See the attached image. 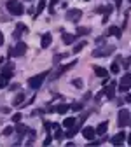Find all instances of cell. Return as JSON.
<instances>
[{"label": "cell", "instance_id": "1", "mask_svg": "<svg viewBox=\"0 0 131 147\" xmlns=\"http://www.w3.org/2000/svg\"><path fill=\"white\" fill-rule=\"evenodd\" d=\"M5 9L12 16H23L25 14V7H23V4L19 2V0H7V2H5Z\"/></svg>", "mask_w": 131, "mask_h": 147}, {"label": "cell", "instance_id": "2", "mask_svg": "<svg viewBox=\"0 0 131 147\" xmlns=\"http://www.w3.org/2000/svg\"><path fill=\"white\" fill-rule=\"evenodd\" d=\"M47 76H49V70H44L42 74H37V76L30 77V79H28V88H32V89H39V88L44 84V81H46Z\"/></svg>", "mask_w": 131, "mask_h": 147}, {"label": "cell", "instance_id": "3", "mask_svg": "<svg viewBox=\"0 0 131 147\" xmlns=\"http://www.w3.org/2000/svg\"><path fill=\"white\" fill-rule=\"evenodd\" d=\"M28 46L23 42V40H17L16 46H12L9 49V58H17V56H25V53H26Z\"/></svg>", "mask_w": 131, "mask_h": 147}, {"label": "cell", "instance_id": "4", "mask_svg": "<svg viewBox=\"0 0 131 147\" xmlns=\"http://www.w3.org/2000/svg\"><path fill=\"white\" fill-rule=\"evenodd\" d=\"M116 51L114 46H96V49L93 51V58H103V56H110L112 53Z\"/></svg>", "mask_w": 131, "mask_h": 147}, {"label": "cell", "instance_id": "5", "mask_svg": "<svg viewBox=\"0 0 131 147\" xmlns=\"http://www.w3.org/2000/svg\"><path fill=\"white\" fill-rule=\"evenodd\" d=\"M129 117H131V114H129L128 109H119V112H117V124H119V128L128 126Z\"/></svg>", "mask_w": 131, "mask_h": 147}, {"label": "cell", "instance_id": "6", "mask_svg": "<svg viewBox=\"0 0 131 147\" xmlns=\"http://www.w3.org/2000/svg\"><path fill=\"white\" fill-rule=\"evenodd\" d=\"M129 88H131V74H124L121 82H119V86H117V89L121 91V93H128Z\"/></svg>", "mask_w": 131, "mask_h": 147}, {"label": "cell", "instance_id": "7", "mask_svg": "<svg viewBox=\"0 0 131 147\" xmlns=\"http://www.w3.org/2000/svg\"><path fill=\"white\" fill-rule=\"evenodd\" d=\"M81 18H82V11L81 9H70V11H67V20L72 21V23H79Z\"/></svg>", "mask_w": 131, "mask_h": 147}, {"label": "cell", "instance_id": "8", "mask_svg": "<svg viewBox=\"0 0 131 147\" xmlns=\"http://www.w3.org/2000/svg\"><path fill=\"white\" fill-rule=\"evenodd\" d=\"M75 63H77V60H72L70 63H67V65H63V67H60V68H58V72H54V74H52V79H58V77L61 76V74H65L67 70H70V68H73V67H75Z\"/></svg>", "mask_w": 131, "mask_h": 147}, {"label": "cell", "instance_id": "9", "mask_svg": "<svg viewBox=\"0 0 131 147\" xmlns=\"http://www.w3.org/2000/svg\"><path fill=\"white\" fill-rule=\"evenodd\" d=\"M126 142V133L124 131H119V133H116L114 137L110 138V144L112 145H122Z\"/></svg>", "mask_w": 131, "mask_h": 147}, {"label": "cell", "instance_id": "10", "mask_svg": "<svg viewBox=\"0 0 131 147\" xmlns=\"http://www.w3.org/2000/svg\"><path fill=\"white\" fill-rule=\"evenodd\" d=\"M82 137H84L86 140H93V138L96 137V130H95L93 126H84V128H82Z\"/></svg>", "mask_w": 131, "mask_h": 147}, {"label": "cell", "instance_id": "11", "mask_svg": "<svg viewBox=\"0 0 131 147\" xmlns=\"http://www.w3.org/2000/svg\"><path fill=\"white\" fill-rule=\"evenodd\" d=\"M116 88H117V82H116V81H112V82L105 88V96H107L108 100H112V98L116 96Z\"/></svg>", "mask_w": 131, "mask_h": 147}, {"label": "cell", "instance_id": "12", "mask_svg": "<svg viewBox=\"0 0 131 147\" xmlns=\"http://www.w3.org/2000/svg\"><path fill=\"white\" fill-rule=\"evenodd\" d=\"M51 42H52V35H51L49 32L42 33V37H40V47H42V49H47V47L51 46Z\"/></svg>", "mask_w": 131, "mask_h": 147}, {"label": "cell", "instance_id": "13", "mask_svg": "<svg viewBox=\"0 0 131 147\" xmlns=\"http://www.w3.org/2000/svg\"><path fill=\"white\" fill-rule=\"evenodd\" d=\"M0 74H4L7 79H11L14 76V63H7L5 67H2V68H0Z\"/></svg>", "mask_w": 131, "mask_h": 147}, {"label": "cell", "instance_id": "14", "mask_svg": "<svg viewBox=\"0 0 131 147\" xmlns=\"http://www.w3.org/2000/svg\"><path fill=\"white\" fill-rule=\"evenodd\" d=\"M95 130H96V137H103L107 133V130H108V121H101Z\"/></svg>", "mask_w": 131, "mask_h": 147}, {"label": "cell", "instance_id": "15", "mask_svg": "<svg viewBox=\"0 0 131 147\" xmlns=\"http://www.w3.org/2000/svg\"><path fill=\"white\" fill-rule=\"evenodd\" d=\"M25 98H26V95L23 93V91H19V93L14 96V100H12V107H21L25 103Z\"/></svg>", "mask_w": 131, "mask_h": 147}, {"label": "cell", "instance_id": "16", "mask_svg": "<svg viewBox=\"0 0 131 147\" xmlns=\"http://www.w3.org/2000/svg\"><path fill=\"white\" fill-rule=\"evenodd\" d=\"M14 133H17L19 137L26 135V133H28V126L21 124V121H19V123H16V124H14Z\"/></svg>", "mask_w": 131, "mask_h": 147}, {"label": "cell", "instance_id": "17", "mask_svg": "<svg viewBox=\"0 0 131 147\" xmlns=\"http://www.w3.org/2000/svg\"><path fill=\"white\" fill-rule=\"evenodd\" d=\"M61 39H63V44H65V46H72L73 42L77 40V35H75V33H63Z\"/></svg>", "mask_w": 131, "mask_h": 147}, {"label": "cell", "instance_id": "18", "mask_svg": "<svg viewBox=\"0 0 131 147\" xmlns=\"http://www.w3.org/2000/svg\"><path fill=\"white\" fill-rule=\"evenodd\" d=\"M107 35H112V37H116V39H121V35H122V28L112 25V26L107 30Z\"/></svg>", "mask_w": 131, "mask_h": 147}, {"label": "cell", "instance_id": "19", "mask_svg": "<svg viewBox=\"0 0 131 147\" xmlns=\"http://www.w3.org/2000/svg\"><path fill=\"white\" fill-rule=\"evenodd\" d=\"M46 7H47V0H39V4H37V9H35V14H33V18H37L39 14H42Z\"/></svg>", "mask_w": 131, "mask_h": 147}, {"label": "cell", "instance_id": "20", "mask_svg": "<svg viewBox=\"0 0 131 147\" xmlns=\"http://www.w3.org/2000/svg\"><path fill=\"white\" fill-rule=\"evenodd\" d=\"M93 70H95V74H96L100 79H107V77H108V70L103 68V67H95Z\"/></svg>", "mask_w": 131, "mask_h": 147}, {"label": "cell", "instance_id": "21", "mask_svg": "<svg viewBox=\"0 0 131 147\" xmlns=\"http://www.w3.org/2000/svg\"><path fill=\"white\" fill-rule=\"evenodd\" d=\"M77 131H79V126L75 124V126H72V128H67V131H65V137L67 138H73L77 135Z\"/></svg>", "mask_w": 131, "mask_h": 147}, {"label": "cell", "instance_id": "22", "mask_svg": "<svg viewBox=\"0 0 131 147\" xmlns=\"http://www.w3.org/2000/svg\"><path fill=\"white\" fill-rule=\"evenodd\" d=\"M89 33H91V28H89V26H79L77 32H75L77 37H86V35H89Z\"/></svg>", "mask_w": 131, "mask_h": 147}, {"label": "cell", "instance_id": "23", "mask_svg": "<svg viewBox=\"0 0 131 147\" xmlns=\"http://www.w3.org/2000/svg\"><path fill=\"white\" fill-rule=\"evenodd\" d=\"M77 124V117H65L63 119V128H72Z\"/></svg>", "mask_w": 131, "mask_h": 147}, {"label": "cell", "instance_id": "24", "mask_svg": "<svg viewBox=\"0 0 131 147\" xmlns=\"http://www.w3.org/2000/svg\"><path fill=\"white\" fill-rule=\"evenodd\" d=\"M70 110V105L68 103H60V105H56V112L58 114H67Z\"/></svg>", "mask_w": 131, "mask_h": 147}, {"label": "cell", "instance_id": "25", "mask_svg": "<svg viewBox=\"0 0 131 147\" xmlns=\"http://www.w3.org/2000/svg\"><path fill=\"white\" fill-rule=\"evenodd\" d=\"M86 44H87L86 40H81V42H77L75 46H73V49H72V53H73V54H77V53H81V51H82V49L86 47Z\"/></svg>", "mask_w": 131, "mask_h": 147}, {"label": "cell", "instance_id": "26", "mask_svg": "<svg viewBox=\"0 0 131 147\" xmlns=\"http://www.w3.org/2000/svg\"><path fill=\"white\" fill-rule=\"evenodd\" d=\"M98 14H112V5H100L96 9Z\"/></svg>", "mask_w": 131, "mask_h": 147}, {"label": "cell", "instance_id": "27", "mask_svg": "<svg viewBox=\"0 0 131 147\" xmlns=\"http://www.w3.org/2000/svg\"><path fill=\"white\" fill-rule=\"evenodd\" d=\"M52 130H54V135H52V137H54L56 140H60V138L65 137V133L61 131V128H60V126H58V128H52Z\"/></svg>", "mask_w": 131, "mask_h": 147}, {"label": "cell", "instance_id": "28", "mask_svg": "<svg viewBox=\"0 0 131 147\" xmlns=\"http://www.w3.org/2000/svg\"><path fill=\"white\" fill-rule=\"evenodd\" d=\"M12 133H14V126H5V128H4V131H2L4 137H11Z\"/></svg>", "mask_w": 131, "mask_h": 147}, {"label": "cell", "instance_id": "29", "mask_svg": "<svg viewBox=\"0 0 131 147\" xmlns=\"http://www.w3.org/2000/svg\"><path fill=\"white\" fill-rule=\"evenodd\" d=\"M9 84V79L4 76V74H0V89H2V88H5Z\"/></svg>", "mask_w": 131, "mask_h": 147}, {"label": "cell", "instance_id": "30", "mask_svg": "<svg viewBox=\"0 0 131 147\" xmlns=\"http://www.w3.org/2000/svg\"><path fill=\"white\" fill-rule=\"evenodd\" d=\"M60 4V0H49V12L54 14V5H58Z\"/></svg>", "mask_w": 131, "mask_h": 147}, {"label": "cell", "instance_id": "31", "mask_svg": "<svg viewBox=\"0 0 131 147\" xmlns=\"http://www.w3.org/2000/svg\"><path fill=\"white\" fill-rule=\"evenodd\" d=\"M110 72H112V74H119V72H121L119 63H112V65H110Z\"/></svg>", "mask_w": 131, "mask_h": 147}, {"label": "cell", "instance_id": "32", "mask_svg": "<svg viewBox=\"0 0 131 147\" xmlns=\"http://www.w3.org/2000/svg\"><path fill=\"white\" fill-rule=\"evenodd\" d=\"M16 30H19V32L26 33V32H28V26H26L25 23H17V25H16Z\"/></svg>", "mask_w": 131, "mask_h": 147}, {"label": "cell", "instance_id": "33", "mask_svg": "<svg viewBox=\"0 0 131 147\" xmlns=\"http://www.w3.org/2000/svg\"><path fill=\"white\" fill-rule=\"evenodd\" d=\"M67 56H68V54H65V53H63V54H56V56H54V63L58 65V63H60L61 60H65Z\"/></svg>", "mask_w": 131, "mask_h": 147}, {"label": "cell", "instance_id": "34", "mask_svg": "<svg viewBox=\"0 0 131 147\" xmlns=\"http://www.w3.org/2000/svg\"><path fill=\"white\" fill-rule=\"evenodd\" d=\"M21 35H23V32H19V30H14V32H12V39L17 42V40L21 39Z\"/></svg>", "mask_w": 131, "mask_h": 147}, {"label": "cell", "instance_id": "35", "mask_svg": "<svg viewBox=\"0 0 131 147\" xmlns=\"http://www.w3.org/2000/svg\"><path fill=\"white\" fill-rule=\"evenodd\" d=\"M11 119H12V123H14V124H16V123H19V121H21V119H23V116H21V114H19V112H16V114H14V116H12V117H11Z\"/></svg>", "mask_w": 131, "mask_h": 147}, {"label": "cell", "instance_id": "36", "mask_svg": "<svg viewBox=\"0 0 131 147\" xmlns=\"http://www.w3.org/2000/svg\"><path fill=\"white\" fill-rule=\"evenodd\" d=\"M72 84L75 86V88H79V89H81V88H82V79H73V81H72Z\"/></svg>", "mask_w": 131, "mask_h": 147}, {"label": "cell", "instance_id": "37", "mask_svg": "<svg viewBox=\"0 0 131 147\" xmlns=\"http://www.w3.org/2000/svg\"><path fill=\"white\" fill-rule=\"evenodd\" d=\"M70 109H72V110H82V103H79V102H77V103H72Z\"/></svg>", "mask_w": 131, "mask_h": 147}, {"label": "cell", "instance_id": "38", "mask_svg": "<svg viewBox=\"0 0 131 147\" xmlns=\"http://www.w3.org/2000/svg\"><path fill=\"white\" fill-rule=\"evenodd\" d=\"M42 144H44V145H51V144H52V137H51V133H47V137H46V140H44Z\"/></svg>", "mask_w": 131, "mask_h": 147}, {"label": "cell", "instance_id": "39", "mask_svg": "<svg viewBox=\"0 0 131 147\" xmlns=\"http://www.w3.org/2000/svg\"><path fill=\"white\" fill-rule=\"evenodd\" d=\"M103 95H105V89H101V91H100V93H96V96H95V100H96V102H100V98H101Z\"/></svg>", "mask_w": 131, "mask_h": 147}, {"label": "cell", "instance_id": "40", "mask_svg": "<svg viewBox=\"0 0 131 147\" xmlns=\"http://www.w3.org/2000/svg\"><path fill=\"white\" fill-rule=\"evenodd\" d=\"M44 128H46L47 133H51V123H44Z\"/></svg>", "mask_w": 131, "mask_h": 147}, {"label": "cell", "instance_id": "41", "mask_svg": "<svg viewBox=\"0 0 131 147\" xmlns=\"http://www.w3.org/2000/svg\"><path fill=\"white\" fill-rule=\"evenodd\" d=\"M126 96H124V100L128 102V103H131V93H124Z\"/></svg>", "mask_w": 131, "mask_h": 147}, {"label": "cell", "instance_id": "42", "mask_svg": "<svg viewBox=\"0 0 131 147\" xmlns=\"http://www.w3.org/2000/svg\"><path fill=\"white\" fill-rule=\"evenodd\" d=\"M89 142H91V145H100V144H101V140H95V138L89 140Z\"/></svg>", "mask_w": 131, "mask_h": 147}, {"label": "cell", "instance_id": "43", "mask_svg": "<svg viewBox=\"0 0 131 147\" xmlns=\"http://www.w3.org/2000/svg\"><path fill=\"white\" fill-rule=\"evenodd\" d=\"M2 44H4V33L0 32V46H2Z\"/></svg>", "mask_w": 131, "mask_h": 147}, {"label": "cell", "instance_id": "44", "mask_svg": "<svg viewBox=\"0 0 131 147\" xmlns=\"http://www.w3.org/2000/svg\"><path fill=\"white\" fill-rule=\"evenodd\" d=\"M9 110H11L9 107H4V109H2V112H4V114H9Z\"/></svg>", "mask_w": 131, "mask_h": 147}, {"label": "cell", "instance_id": "45", "mask_svg": "<svg viewBox=\"0 0 131 147\" xmlns=\"http://www.w3.org/2000/svg\"><path fill=\"white\" fill-rule=\"evenodd\" d=\"M11 89H12V91H14V89H19V84H12V86H11Z\"/></svg>", "mask_w": 131, "mask_h": 147}, {"label": "cell", "instance_id": "46", "mask_svg": "<svg viewBox=\"0 0 131 147\" xmlns=\"http://www.w3.org/2000/svg\"><path fill=\"white\" fill-rule=\"evenodd\" d=\"M126 142H128V145H131V133L128 135V138H126Z\"/></svg>", "mask_w": 131, "mask_h": 147}, {"label": "cell", "instance_id": "47", "mask_svg": "<svg viewBox=\"0 0 131 147\" xmlns=\"http://www.w3.org/2000/svg\"><path fill=\"white\" fill-rule=\"evenodd\" d=\"M128 124H129V126H131V117H129V123H128Z\"/></svg>", "mask_w": 131, "mask_h": 147}, {"label": "cell", "instance_id": "48", "mask_svg": "<svg viewBox=\"0 0 131 147\" xmlns=\"http://www.w3.org/2000/svg\"><path fill=\"white\" fill-rule=\"evenodd\" d=\"M84 2H89V0H84Z\"/></svg>", "mask_w": 131, "mask_h": 147}, {"label": "cell", "instance_id": "49", "mask_svg": "<svg viewBox=\"0 0 131 147\" xmlns=\"http://www.w3.org/2000/svg\"><path fill=\"white\" fill-rule=\"evenodd\" d=\"M128 2H129V4H131V0H128Z\"/></svg>", "mask_w": 131, "mask_h": 147}]
</instances>
